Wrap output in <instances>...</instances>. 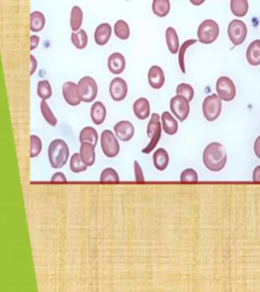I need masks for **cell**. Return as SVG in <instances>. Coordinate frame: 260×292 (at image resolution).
<instances>
[{"label":"cell","mask_w":260,"mask_h":292,"mask_svg":"<svg viewBox=\"0 0 260 292\" xmlns=\"http://www.w3.org/2000/svg\"><path fill=\"white\" fill-rule=\"evenodd\" d=\"M148 79L150 85L155 89H160L165 84V73L163 69L158 66L154 65L150 68L148 73Z\"/></svg>","instance_id":"14"},{"label":"cell","mask_w":260,"mask_h":292,"mask_svg":"<svg viewBox=\"0 0 260 292\" xmlns=\"http://www.w3.org/2000/svg\"><path fill=\"white\" fill-rule=\"evenodd\" d=\"M45 16L40 11H34L31 13V31L34 33L40 32L45 27Z\"/></svg>","instance_id":"29"},{"label":"cell","mask_w":260,"mask_h":292,"mask_svg":"<svg viewBox=\"0 0 260 292\" xmlns=\"http://www.w3.org/2000/svg\"><path fill=\"white\" fill-rule=\"evenodd\" d=\"M186 97L183 95L176 94L170 101V109L172 114L179 120V122H184L190 112V106Z\"/></svg>","instance_id":"9"},{"label":"cell","mask_w":260,"mask_h":292,"mask_svg":"<svg viewBox=\"0 0 260 292\" xmlns=\"http://www.w3.org/2000/svg\"><path fill=\"white\" fill-rule=\"evenodd\" d=\"M133 113L139 120H146L151 115L150 102L146 97H139L133 104Z\"/></svg>","instance_id":"17"},{"label":"cell","mask_w":260,"mask_h":292,"mask_svg":"<svg viewBox=\"0 0 260 292\" xmlns=\"http://www.w3.org/2000/svg\"><path fill=\"white\" fill-rule=\"evenodd\" d=\"M41 112H42V115L44 117V119L46 120L47 123H48L49 125L51 126H56L57 125V118L55 117V115L52 113L51 109L49 108L48 104H47L46 101H42L41 102Z\"/></svg>","instance_id":"33"},{"label":"cell","mask_w":260,"mask_h":292,"mask_svg":"<svg viewBox=\"0 0 260 292\" xmlns=\"http://www.w3.org/2000/svg\"><path fill=\"white\" fill-rule=\"evenodd\" d=\"M202 112L204 118L208 122H214L220 117L222 112V100L218 93H212L205 97L202 103Z\"/></svg>","instance_id":"5"},{"label":"cell","mask_w":260,"mask_h":292,"mask_svg":"<svg viewBox=\"0 0 260 292\" xmlns=\"http://www.w3.org/2000/svg\"><path fill=\"white\" fill-rule=\"evenodd\" d=\"M87 35L85 30H80L78 33L74 32L72 34V42L79 50H83L87 45Z\"/></svg>","instance_id":"32"},{"label":"cell","mask_w":260,"mask_h":292,"mask_svg":"<svg viewBox=\"0 0 260 292\" xmlns=\"http://www.w3.org/2000/svg\"><path fill=\"white\" fill-rule=\"evenodd\" d=\"M196 42H197V41H196V40H193V39H191V40H187L186 42H184V43L182 44V46H181V47H180V49H179L178 62H179V66H180V69H181L182 73H186V68H185V61H184L185 52H186V50H187V49H188L189 47L192 46V45H194Z\"/></svg>","instance_id":"34"},{"label":"cell","mask_w":260,"mask_h":292,"mask_svg":"<svg viewBox=\"0 0 260 292\" xmlns=\"http://www.w3.org/2000/svg\"><path fill=\"white\" fill-rule=\"evenodd\" d=\"M219 34V24L212 19H205L199 24L197 30L198 42L202 44H211L218 39Z\"/></svg>","instance_id":"4"},{"label":"cell","mask_w":260,"mask_h":292,"mask_svg":"<svg viewBox=\"0 0 260 292\" xmlns=\"http://www.w3.org/2000/svg\"><path fill=\"white\" fill-rule=\"evenodd\" d=\"M246 58L250 65H260V40L253 41L247 48Z\"/></svg>","instance_id":"22"},{"label":"cell","mask_w":260,"mask_h":292,"mask_svg":"<svg viewBox=\"0 0 260 292\" xmlns=\"http://www.w3.org/2000/svg\"><path fill=\"white\" fill-rule=\"evenodd\" d=\"M78 92L82 102L90 103L97 97L98 84L92 77L85 76L78 83Z\"/></svg>","instance_id":"6"},{"label":"cell","mask_w":260,"mask_h":292,"mask_svg":"<svg viewBox=\"0 0 260 292\" xmlns=\"http://www.w3.org/2000/svg\"><path fill=\"white\" fill-rule=\"evenodd\" d=\"M230 7L235 16L243 17L247 14L249 10L248 0H231Z\"/></svg>","instance_id":"23"},{"label":"cell","mask_w":260,"mask_h":292,"mask_svg":"<svg viewBox=\"0 0 260 292\" xmlns=\"http://www.w3.org/2000/svg\"><path fill=\"white\" fill-rule=\"evenodd\" d=\"M176 93L183 95L189 102H191L194 97V89L188 83H180L176 88Z\"/></svg>","instance_id":"36"},{"label":"cell","mask_w":260,"mask_h":292,"mask_svg":"<svg viewBox=\"0 0 260 292\" xmlns=\"http://www.w3.org/2000/svg\"><path fill=\"white\" fill-rule=\"evenodd\" d=\"M100 181L103 183H117L119 182V176L117 172L112 167L105 168L100 177Z\"/></svg>","instance_id":"35"},{"label":"cell","mask_w":260,"mask_h":292,"mask_svg":"<svg viewBox=\"0 0 260 292\" xmlns=\"http://www.w3.org/2000/svg\"><path fill=\"white\" fill-rule=\"evenodd\" d=\"M166 41L169 51L172 54H177L179 52V38L177 35V32L174 28L169 27L166 31Z\"/></svg>","instance_id":"24"},{"label":"cell","mask_w":260,"mask_h":292,"mask_svg":"<svg viewBox=\"0 0 260 292\" xmlns=\"http://www.w3.org/2000/svg\"><path fill=\"white\" fill-rule=\"evenodd\" d=\"M114 34L120 40H127L130 36L129 26L125 20H117L114 26Z\"/></svg>","instance_id":"28"},{"label":"cell","mask_w":260,"mask_h":292,"mask_svg":"<svg viewBox=\"0 0 260 292\" xmlns=\"http://www.w3.org/2000/svg\"><path fill=\"white\" fill-rule=\"evenodd\" d=\"M153 12L159 17H165L170 12V0H153Z\"/></svg>","instance_id":"25"},{"label":"cell","mask_w":260,"mask_h":292,"mask_svg":"<svg viewBox=\"0 0 260 292\" xmlns=\"http://www.w3.org/2000/svg\"><path fill=\"white\" fill-rule=\"evenodd\" d=\"M109 91L113 101L121 102L125 99L128 92L127 83L123 78L116 77L111 81Z\"/></svg>","instance_id":"11"},{"label":"cell","mask_w":260,"mask_h":292,"mask_svg":"<svg viewBox=\"0 0 260 292\" xmlns=\"http://www.w3.org/2000/svg\"><path fill=\"white\" fill-rule=\"evenodd\" d=\"M204 1H205V0H190V2H191L193 5H196V6L201 5Z\"/></svg>","instance_id":"45"},{"label":"cell","mask_w":260,"mask_h":292,"mask_svg":"<svg viewBox=\"0 0 260 292\" xmlns=\"http://www.w3.org/2000/svg\"><path fill=\"white\" fill-rule=\"evenodd\" d=\"M112 35V27L109 23L104 22L101 23L100 26L94 31V42H96L99 46L106 45Z\"/></svg>","instance_id":"20"},{"label":"cell","mask_w":260,"mask_h":292,"mask_svg":"<svg viewBox=\"0 0 260 292\" xmlns=\"http://www.w3.org/2000/svg\"><path fill=\"white\" fill-rule=\"evenodd\" d=\"M101 147L103 153L109 157H116L120 151V145L116 134L111 130H104L101 135Z\"/></svg>","instance_id":"7"},{"label":"cell","mask_w":260,"mask_h":292,"mask_svg":"<svg viewBox=\"0 0 260 292\" xmlns=\"http://www.w3.org/2000/svg\"><path fill=\"white\" fill-rule=\"evenodd\" d=\"M94 148H96V146L92 145L91 143H88V142L81 143L80 154L83 161L87 166L93 165L94 161H96V151H94Z\"/></svg>","instance_id":"19"},{"label":"cell","mask_w":260,"mask_h":292,"mask_svg":"<svg viewBox=\"0 0 260 292\" xmlns=\"http://www.w3.org/2000/svg\"><path fill=\"white\" fill-rule=\"evenodd\" d=\"M161 122H162V127L164 132L168 135H175L178 131L179 125L178 122L175 119V116H172L170 112H164L161 116Z\"/></svg>","instance_id":"15"},{"label":"cell","mask_w":260,"mask_h":292,"mask_svg":"<svg viewBox=\"0 0 260 292\" xmlns=\"http://www.w3.org/2000/svg\"><path fill=\"white\" fill-rule=\"evenodd\" d=\"M162 131H163V127H162L161 117L159 114L154 113V114H152L151 120L149 122L148 128H147V134H148L149 138L151 139V141L143 149V153L149 154L155 149V147L158 145V143L161 139Z\"/></svg>","instance_id":"3"},{"label":"cell","mask_w":260,"mask_h":292,"mask_svg":"<svg viewBox=\"0 0 260 292\" xmlns=\"http://www.w3.org/2000/svg\"><path fill=\"white\" fill-rule=\"evenodd\" d=\"M180 181L183 183H196L198 181V175L193 168H186L180 176Z\"/></svg>","instance_id":"38"},{"label":"cell","mask_w":260,"mask_h":292,"mask_svg":"<svg viewBox=\"0 0 260 292\" xmlns=\"http://www.w3.org/2000/svg\"><path fill=\"white\" fill-rule=\"evenodd\" d=\"M49 162L53 168H61L69 157V148L63 139H54L48 147Z\"/></svg>","instance_id":"2"},{"label":"cell","mask_w":260,"mask_h":292,"mask_svg":"<svg viewBox=\"0 0 260 292\" xmlns=\"http://www.w3.org/2000/svg\"><path fill=\"white\" fill-rule=\"evenodd\" d=\"M31 157H37L42 151V140L37 135H31Z\"/></svg>","instance_id":"37"},{"label":"cell","mask_w":260,"mask_h":292,"mask_svg":"<svg viewBox=\"0 0 260 292\" xmlns=\"http://www.w3.org/2000/svg\"><path fill=\"white\" fill-rule=\"evenodd\" d=\"M227 150L220 142L209 143L203 150L202 160L205 167L211 172H220L227 163Z\"/></svg>","instance_id":"1"},{"label":"cell","mask_w":260,"mask_h":292,"mask_svg":"<svg viewBox=\"0 0 260 292\" xmlns=\"http://www.w3.org/2000/svg\"><path fill=\"white\" fill-rule=\"evenodd\" d=\"M126 61L121 53H113L108 59V68L113 74H120L125 69Z\"/></svg>","instance_id":"16"},{"label":"cell","mask_w":260,"mask_h":292,"mask_svg":"<svg viewBox=\"0 0 260 292\" xmlns=\"http://www.w3.org/2000/svg\"><path fill=\"white\" fill-rule=\"evenodd\" d=\"M51 182L52 183H66L67 182V179L65 177V175L63 173H55L52 178H51Z\"/></svg>","instance_id":"40"},{"label":"cell","mask_w":260,"mask_h":292,"mask_svg":"<svg viewBox=\"0 0 260 292\" xmlns=\"http://www.w3.org/2000/svg\"><path fill=\"white\" fill-rule=\"evenodd\" d=\"M153 161L155 167L160 170V172H163L169 165V153L165 148H158L153 154Z\"/></svg>","instance_id":"21"},{"label":"cell","mask_w":260,"mask_h":292,"mask_svg":"<svg viewBox=\"0 0 260 292\" xmlns=\"http://www.w3.org/2000/svg\"><path fill=\"white\" fill-rule=\"evenodd\" d=\"M39 43H40V38L38 36H36V35H33L31 37V51L35 50V49L37 48V46L39 45Z\"/></svg>","instance_id":"42"},{"label":"cell","mask_w":260,"mask_h":292,"mask_svg":"<svg viewBox=\"0 0 260 292\" xmlns=\"http://www.w3.org/2000/svg\"><path fill=\"white\" fill-rule=\"evenodd\" d=\"M134 176H135L136 182H144L145 181L143 169H141L140 164L136 160H134Z\"/></svg>","instance_id":"39"},{"label":"cell","mask_w":260,"mask_h":292,"mask_svg":"<svg viewBox=\"0 0 260 292\" xmlns=\"http://www.w3.org/2000/svg\"><path fill=\"white\" fill-rule=\"evenodd\" d=\"M247 27L244 21L233 19L228 27V36L234 46L241 45L247 37Z\"/></svg>","instance_id":"8"},{"label":"cell","mask_w":260,"mask_h":292,"mask_svg":"<svg viewBox=\"0 0 260 292\" xmlns=\"http://www.w3.org/2000/svg\"><path fill=\"white\" fill-rule=\"evenodd\" d=\"M254 152L256 156L260 159V135L254 141Z\"/></svg>","instance_id":"41"},{"label":"cell","mask_w":260,"mask_h":292,"mask_svg":"<svg viewBox=\"0 0 260 292\" xmlns=\"http://www.w3.org/2000/svg\"><path fill=\"white\" fill-rule=\"evenodd\" d=\"M107 117V109L102 102H94L90 108V119L93 124L102 125Z\"/></svg>","instance_id":"18"},{"label":"cell","mask_w":260,"mask_h":292,"mask_svg":"<svg viewBox=\"0 0 260 292\" xmlns=\"http://www.w3.org/2000/svg\"><path fill=\"white\" fill-rule=\"evenodd\" d=\"M30 59H31V73H30V74L33 75L35 73V71H36V69H37L38 63H37V60H36L35 56H33V54L30 55Z\"/></svg>","instance_id":"43"},{"label":"cell","mask_w":260,"mask_h":292,"mask_svg":"<svg viewBox=\"0 0 260 292\" xmlns=\"http://www.w3.org/2000/svg\"><path fill=\"white\" fill-rule=\"evenodd\" d=\"M114 133L119 140L129 141L134 135V126L129 121H120L114 126Z\"/></svg>","instance_id":"13"},{"label":"cell","mask_w":260,"mask_h":292,"mask_svg":"<svg viewBox=\"0 0 260 292\" xmlns=\"http://www.w3.org/2000/svg\"><path fill=\"white\" fill-rule=\"evenodd\" d=\"M62 93L65 102L69 106H79L82 102L78 92V84L73 81H67L62 86Z\"/></svg>","instance_id":"12"},{"label":"cell","mask_w":260,"mask_h":292,"mask_svg":"<svg viewBox=\"0 0 260 292\" xmlns=\"http://www.w3.org/2000/svg\"><path fill=\"white\" fill-rule=\"evenodd\" d=\"M217 93L220 99L225 102H231L236 96V86L233 80L228 76H221L216 84Z\"/></svg>","instance_id":"10"},{"label":"cell","mask_w":260,"mask_h":292,"mask_svg":"<svg viewBox=\"0 0 260 292\" xmlns=\"http://www.w3.org/2000/svg\"><path fill=\"white\" fill-rule=\"evenodd\" d=\"M83 10L80 6H74L72 9V13H70V27L74 32L80 31L82 23H83Z\"/></svg>","instance_id":"27"},{"label":"cell","mask_w":260,"mask_h":292,"mask_svg":"<svg viewBox=\"0 0 260 292\" xmlns=\"http://www.w3.org/2000/svg\"><path fill=\"white\" fill-rule=\"evenodd\" d=\"M70 170L75 174H79L82 172H85L88 167L82 159L80 153H75L72 157H70Z\"/></svg>","instance_id":"31"},{"label":"cell","mask_w":260,"mask_h":292,"mask_svg":"<svg viewBox=\"0 0 260 292\" xmlns=\"http://www.w3.org/2000/svg\"><path fill=\"white\" fill-rule=\"evenodd\" d=\"M37 93L42 101L49 100L52 95V87L48 80H41L38 82Z\"/></svg>","instance_id":"30"},{"label":"cell","mask_w":260,"mask_h":292,"mask_svg":"<svg viewBox=\"0 0 260 292\" xmlns=\"http://www.w3.org/2000/svg\"><path fill=\"white\" fill-rule=\"evenodd\" d=\"M98 140H99V134H98L97 130L92 127H89V126L85 127L80 133V142L81 143L88 142L94 146H97Z\"/></svg>","instance_id":"26"},{"label":"cell","mask_w":260,"mask_h":292,"mask_svg":"<svg viewBox=\"0 0 260 292\" xmlns=\"http://www.w3.org/2000/svg\"><path fill=\"white\" fill-rule=\"evenodd\" d=\"M253 180L255 182H260V165H257L253 170Z\"/></svg>","instance_id":"44"}]
</instances>
